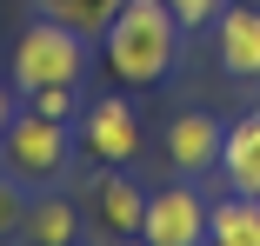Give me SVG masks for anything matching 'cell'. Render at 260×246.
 Wrapping results in <instances>:
<instances>
[{"label":"cell","mask_w":260,"mask_h":246,"mask_svg":"<svg viewBox=\"0 0 260 246\" xmlns=\"http://www.w3.org/2000/svg\"><path fill=\"white\" fill-rule=\"evenodd\" d=\"M214 40H220V67L234 80H260V7L227 0L220 20H214Z\"/></svg>","instance_id":"cell-8"},{"label":"cell","mask_w":260,"mask_h":246,"mask_svg":"<svg viewBox=\"0 0 260 246\" xmlns=\"http://www.w3.org/2000/svg\"><path fill=\"white\" fill-rule=\"evenodd\" d=\"M87 220L107 233V239H140V220H147V193L134 186L127 167H107L93 186H87Z\"/></svg>","instance_id":"cell-5"},{"label":"cell","mask_w":260,"mask_h":246,"mask_svg":"<svg viewBox=\"0 0 260 246\" xmlns=\"http://www.w3.org/2000/svg\"><path fill=\"white\" fill-rule=\"evenodd\" d=\"M34 14H47V20H60V27L87 33V40H100L107 20L120 14V0H34Z\"/></svg>","instance_id":"cell-12"},{"label":"cell","mask_w":260,"mask_h":246,"mask_svg":"<svg viewBox=\"0 0 260 246\" xmlns=\"http://www.w3.org/2000/svg\"><path fill=\"white\" fill-rule=\"evenodd\" d=\"M220 146H227V127L220 120H207V113H180L167 127V160L180 180H207V173H220Z\"/></svg>","instance_id":"cell-7"},{"label":"cell","mask_w":260,"mask_h":246,"mask_svg":"<svg viewBox=\"0 0 260 246\" xmlns=\"http://www.w3.org/2000/svg\"><path fill=\"white\" fill-rule=\"evenodd\" d=\"M147 246H200L207 239V200L193 193V180H174L160 193H147V220H140Z\"/></svg>","instance_id":"cell-4"},{"label":"cell","mask_w":260,"mask_h":246,"mask_svg":"<svg viewBox=\"0 0 260 246\" xmlns=\"http://www.w3.org/2000/svg\"><path fill=\"white\" fill-rule=\"evenodd\" d=\"M207 239L214 246H260V200L227 193L220 207H207Z\"/></svg>","instance_id":"cell-11"},{"label":"cell","mask_w":260,"mask_h":246,"mask_svg":"<svg viewBox=\"0 0 260 246\" xmlns=\"http://www.w3.org/2000/svg\"><path fill=\"white\" fill-rule=\"evenodd\" d=\"M167 7L180 14V27L193 33V27H214L220 20V7H227V0H167Z\"/></svg>","instance_id":"cell-15"},{"label":"cell","mask_w":260,"mask_h":246,"mask_svg":"<svg viewBox=\"0 0 260 246\" xmlns=\"http://www.w3.org/2000/svg\"><path fill=\"white\" fill-rule=\"evenodd\" d=\"M180 14L167 7V0H120V14L107 20V33H100V60H107V73L120 87H153L174 73V54H180Z\"/></svg>","instance_id":"cell-1"},{"label":"cell","mask_w":260,"mask_h":246,"mask_svg":"<svg viewBox=\"0 0 260 246\" xmlns=\"http://www.w3.org/2000/svg\"><path fill=\"white\" fill-rule=\"evenodd\" d=\"M20 226H27V180L0 167V239H20Z\"/></svg>","instance_id":"cell-13"},{"label":"cell","mask_w":260,"mask_h":246,"mask_svg":"<svg viewBox=\"0 0 260 246\" xmlns=\"http://www.w3.org/2000/svg\"><path fill=\"white\" fill-rule=\"evenodd\" d=\"M20 239H27V246H74V239H80V207L67 200V193H34Z\"/></svg>","instance_id":"cell-10"},{"label":"cell","mask_w":260,"mask_h":246,"mask_svg":"<svg viewBox=\"0 0 260 246\" xmlns=\"http://www.w3.org/2000/svg\"><path fill=\"white\" fill-rule=\"evenodd\" d=\"M0 167L27 186H54L67 167H74V120H54V113H34L20 107L14 127L0 133Z\"/></svg>","instance_id":"cell-2"},{"label":"cell","mask_w":260,"mask_h":246,"mask_svg":"<svg viewBox=\"0 0 260 246\" xmlns=\"http://www.w3.org/2000/svg\"><path fill=\"white\" fill-rule=\"evenodd\" d=\"M220 173H227V186H234V193H253V200H260V107H253V113H240V120L227 127Z\"/></svg>","instance_id":"cell-9"},{"label":"cell","mask_w":260,"mask_h":246,"mask_svg":"<svg viewBox=\"0 0 260 246\" xmlns=\"http://www.w3.org/2000/svg\"><path fill=\"white\" fill-rule=\"evenodd\" d=\"M27 107H34V113H54V120H74L80 100H74V87H34V93H27Z\"/></svg>","instance_id":"cell-14"},{"label":"cell","mask_w":260,"mask_h":246,"mask_svg":"<svg viewBox=\"0 0 260 246\" xmlns=\"http://www.w3.org/2000/svg\"><path fill=\"white\" fill-rule=\"evenodd\" d=\"M80 140H87V153L100 167H127L140 153V120H134L127 100H93L87 120H80Z\"/></svg>","instance_id":"cell-6"},{"label":"cell","mask_w":260,"mask_h":246,"mask_svg":"<svg viewBox=\"0 0 260 246\" xmlns=\"http://www.w3.org/2000/svg\"><path fill=\"white\" fill-rule=\"evenodd\" d=\"M14 93H20L14 80H0V133H7V127H14V113H20V100H14Z\"/></svg>","instance_id":"cell-16"},{"label":"cell","mask_w":260,"mask_h":246,"mask_svg":"<svg viewBox=\"0 0 260 246\" xmlns=\"http://www.w3.org/2000/svg\"><path fill=\"white\" fill-rule=\"evenodd\" d=\"M87 33H74V27H60V20H34L20 40H14V87L20 93H34V87H80V73H87Z\"/></svg>","instance_id":"cell-3"}]
</instances>
